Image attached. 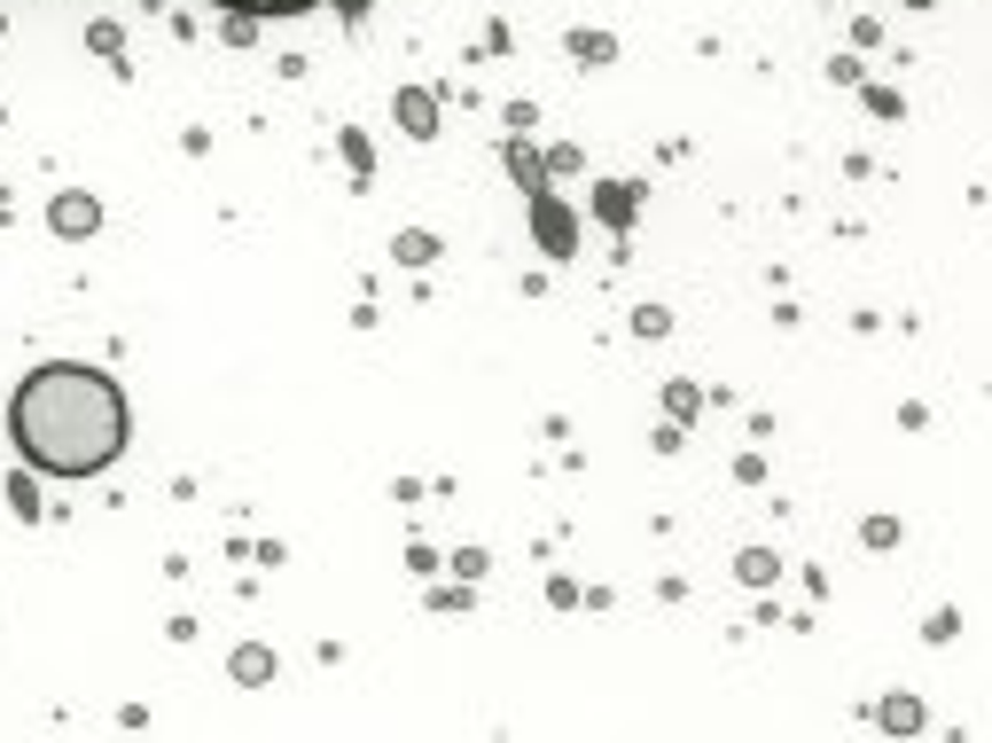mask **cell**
<instances>
[{
  "mask_svg": "<svg viewBox=\"0 0 992 743\" xmlns=\"http://www.w3.org/2000/svg\"><path fill=\"white\" fill-rule=\"evenodd\" d=\"M9 439L24 454V470H40V477H103L126 454L133 416H126L118 376L86 368V360H47L9 399Z\"/></svg>",
  "mask_w": 992,
  "mask_h": 743,
  "instance_id": "obj_1",
  "label": "cell"
},
{
  "mask_svg": "<svg viewBox=\"0 0 992 743\" xmlns=\"http://www.w3.org/2000/svg\"><path fill=\"white\" fill-rule=\"evenodd\" d=\"M531 243H539L548 259H571V251H579V212H571L556 189L531 196Z\"/></svg>",
  "mask_w": 992,
  "mask_h": 743,
  "instance_id": "obj_2",
  "label": "cell"
},
{
  "mask_svg": "<svg viewBox=\"0 0 992 743\" xmlns=\"http://www.w3.org/2000/svg\"><path fill=\"white\" fill-rule=\"evenodd\" d=\"M391 118H399V133H407V141H438L445 103H438L430 87H399V95H391Z\"/></svg>",
  "mask_w": 992,
  "mask_h": 743,
  "instance_id": "obj_3",
  "label": "cell"
},
{
  "mask_svg": "<svg viewBox=\"0 0 992 743\" xmlns=\"http://www.w3.org/2000/svg\"><path fill=\"white\" fill-rule=\"evenodd\" d=\"M47 227H55L63 243H86V235H95V227H103V204H95V196H86V189H63V196L47 204Z\"/></svg>",
  "mask_w": 992,
  "mask_h": 743,
  "instance_id": "obj_4",
  "label": "cell"
},
{
  "mask_svg": "<svg viewBox=\"0 0 992 743\" xmlns=\"http://www.w3.org/2000/svg\"><path fill=\"white\" fill-rule=\"evenodd\" d=\"M594 219H602L610 235H625V227L641 219V189H634V181H594Z\"/></svg>",
  "mask_w": 992,
  "mask_h": 743,
  "instance_id": "obj_5",
  "label": "cell"
},
{
  "mask_svg": "<svg viewBox=\"0 0 992 743\" xmlns=\"http://www.w3.org/2000/svg\"><path fill=\"white\" fill-rule=\"evenodd\" d=\"M500 157H508V181H516L524 196L548 189V164H539V149H524V133H508V141H500Z\"/></svg>",
  "mask_w": 992,
  "mask_h": 743,
  "instance_id": "obj_6",
  "label": "cell"
},
{
  "mask_svg": "<svg viewBox=\"0 0 992 743\" xmlns=\"http://www.w3.org/2000/svg\"><path fill=\"white\" fill-rule=\"evenodd\" d=\"M227 674H235V689H266V681H274V649H266V642H242V649L227 657Z\"/></svg>",
  "mask_w": 992,
  "mask_h": 743,
  "instance_id": "obj_7",
  "label": "cell"
},
{
  "mask_svg": "<svg viewBox=\"0 0 992 743\" xmlns=\"http://www.w3.org/2000/svg\"><path fill=\"white\" fill-rule=\"evenodd\" d=\"M336 157L352 164V181H359V189H368V181H376V141H368V133H359V126H336Z\"/></svg>",
  "mask_w": 992,
  "mask_h": 743,
  "instance_id": "obj_8",
  "label": "cell"
},
{
  "mask_svg": "<svg viewBox=\"0 0 992 743\" xmlns=\"http://www.w3.org/2000/svg\"><path fill=\"white\" fill-rule=\"evenodd\" d=\"M0 502H9V517H24V525H40V470H17L9 485H0Z\"/></svg>",
  "mask_w": 992,
  "mask_h": 743,
  "instance_id": "obj_9",
  "label": "cell"
},
{
  "mask_svg": "<svg viewBox=\"0 0 992 743\" xmlns=\"http://www.w3.org/2000/svg\"><path fill=\"white\" fill-rule=\"evenodd\" d=\"M212 9H227V17H305V9H321V0H212Z\"/></svg>",
  "mask_w": 992,
  "mask_h": 743,
  "instance_id": "obj_10",
  "label": "cell"
},
{
  "mask_svg": "<svg viewBox=\"0 0 992 743\" xmlns=\"http://www.w3.org/2000/svg\"><path fill=\"white\" fill-rule=\"evenodd\" d=\"M438 251H445V243H438L430 227H407V235H391V259H399V267H430Z\"/></svg>",
  "mask_w": 992,
  "mask_h": 743,
  "instance_id": "obj_11",
  "label": "cell"
},
{
  "mask_svg": "<svg viewBox=\"0 0 992 743\" xmlns=\"http://www.w3.org/2000/svg\"><path fill=\"white\" fill-rule=\"evenodd\" d=\"M774 571H781L774 548H743V556H735V580H743V588H774Z\"/></svg>",
  "mask_w": 992,
  "mask_h": 743,
  "instance_id": "obj_12",
  "label": "cell"
},
{
  "mask_svg": "<svg viewBox=\"0 0 992 743\" xmlns=\"http://www.w3.org/2000/svg\"><path fill=\"white\" fill-rule=\"evenodd\" d=\"M563 47H571V55H579L586 71H602V63H617V40H610V32H571Z\"/></svg>",
  "mask_w": 992,
  "mask_h": 743,
  "instance_id": "obj_13",
  "label": "cell"
},
{
  "mask_svg": "<svg viewBox=\"0 0 992 743\" xmlns=\"http://www.w3.org/2000/svg\"><path fill=\"white\" fill-rule=\"evenodd\" d=\"M875 720H883L891 735H915V728H923V704H915V697H891V704H883Z\"/></svg>",
  "mask_w": 992,
  "mask_h": 743,
  "instance_id": "obj_14",
  "label": "cell"
},
{
  "mask_svg": "<svg viewBox=\"0 0 992 743\" xmlns=\"http://www.w3.org/2000/svg\"><path fill=\"white\" fill-rule=\"evenodd\" d=\"M696 407H703V391H696L688 376H672V384H665V416H672V423H688Z\"/></svg>",
  "mask_w": 992,
  "mask_h": 743,
  "instance_id": "obj_15",
  "label": "cell"
},
{
  "mask_svg": "<svg viewBox=\"0 0 992 743\" xmlns=\"http://www.w3.org/2000/svg\"><path fill=\"white\" fill-rule=\"evenodd\" d=\"M86 47H95V55H126V24H110V17H103L95 32H86Z\"/></svg>",
  "mask_w": 992,
  "mask_h": 743,
  "instance_id": "obj_16",
  "label": "cell"
},
{
  "mask_svg": "<svg viewBox=\"0 0 992 743\" xmlns=\"http://www.w3.org/2000/svg\"><path fill=\"white\" fill-rule=\"evenodd\" d=\"M454 571H462V580L477 588V580H485V571H493V556H485V548H454Z\"/></svg>",
  "mask_w": 992,
  "mask_h": 743,
  "instance_id": "obj_17",
  "label": "cell"
},
{
  "mask_svg": "<svg viewBox=\"0 0 992 743\" xmlns=\"http://www.w3.org/2000/svg\"><path fill=\"white\" fill-rule=\"evenodd\" d=\"M634 329H641V337H665L672 313H665V305H634Z\"/></svg>",
  "mask_w": 992,
  "mask_h": 743,
  "instance_id": "obj_18",
  "label": "cell"
},
{
  "mask_svg": "<svg viewBox=\"0 0 992 743\" xmlns=\"http://www.w3.org/2000/svg\"><path fill=\"white\" fill-rule=\"evenodd\" d=\"M867 110H875V118H883V126H891V118H907V103H898V95H891V87H867Z\"/></svg>",
  "mask_w": 992,
  "mask_h": 743,
  "instance_id": "obj_19",
  "label": "cell"
},
{
  "mask_svg": "<svg viewBox=\"0 0 992 743\" xmlns=\"http://www.w3.org/2000/svg\"><path fill=\"white\" fill-rule=\"evenodd\" d=\"M407 571H414V580H438V548L414 540V548H407Z\"/></svg>",
  "mask_w": 992,
  "mask_h": 743,
  "instance_id": "obj_20",
  "label": "cell"
},
{
  "mask_svg": "<svg viewBox=\"0 0 992 743\" xmlns=\"http://www.w3.org/2000/svg\"><path fill=\"white\" fill-rule=\"evenodd\" d=\"M860 540H867V548H891V540H898V525H891V517H867V525H860Z\"/></svg>",
  "mask_w": 992,
  "mask_h": 743,
  "instance_id": "obj_21",
  "label": "cell"
},
{
  "mask_svg": "<svg viewBox=\"0 0 992 743\" xmlns=\"http://www.w3.org/2000/svg\"><path fill=\"white\" fill-rule=\"evenodd\" d=\"M539 164H548V181H556V173H579V164H586V157H579V149H548V157H539Z\"/></svg>",
  "mask_w": 992,
  "mask_h": 743,
  "instance_id": "obj_22",
  "label": "cell"
},
{
  "mask_svg": "<svg viewBox=\"0 0 992 743\" xmlns=\"http://www.w3.org/2000/svg\"><path fill=\"white\" fill-rule=\"evenodd\" d=\"M898 9H938V0H898Z\"/></svg>",
  "mask_w": 992,
  "mask_h": 743,
  "instance_id": "obj_23",
  "label": "cell"
}]
</instances>
